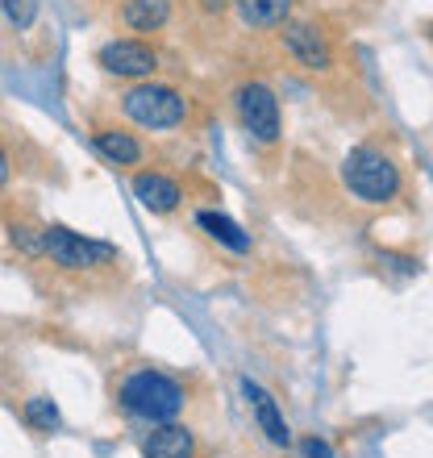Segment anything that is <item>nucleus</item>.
<instances>
[{
    "mask_svg": "<svg viewBox=\"0 0 433 458\" xmlns=\"http://www.w3.org/2000/svg\"><path fill=\"white\" fill-rule=\"evenodd\" d=\"M117 400L121 409L130 412V417H142V421H175L188 404V392H183L180 379H171V375L155 371V367H142V371H133L121 379L117 387Z\"/></svg>",
    "mask_w": 433,
    "mask_h": 458,
    "instance_id": "1",
    "label": "nucleus"
},
{
    "mask_svg": "<svg viewBox=\"0 0 433 458\" xmlns=\"http://www.w3.org/2000/svg\"><path fill=\"white\" fill-rule=\"evenodd\" d=\"M342 180H346L350 196H359L362 205H387L400 192V167L375 146L350 150L342 163Z\"/></svg>",
    "mask_w": 433,
    "mask_h": 458,
    "instance_id": "2",
    "label": "nucleus"
},
{
    "mask_svg": "<svg viewBox=\"0 0 433 458\" xmlns=\"http://www.w3.org/2000/svg\"><path fill=\"white\" fill-rule=\"evenodd\" d=\"M121 113L133 121V125H142V130H175L188 121V100L167 84H133L125 97H121Z\"/></svg>",
    "mask_w": 433,
    "mask_h": 458,
    "instance_id": "3",
    "label": "nucleus"
},
{
    "mask_svg": "<svg viewBox=\"0 0 433 458\" xmlns=\"http://www.w3.org/2000/svg\"><path fill=\"white\" fill-rule=\"evenodd\" d=\"M42 254L50 263H59L63 271H92V267L117 263V246L113 242L84 238L67 225H47L42 229Z\"/></svg>",
    "mask_w": 433,
    "mask_h": 458,
    "instance_id": "4",
    "label": "nucleus"
},
{
    "mask_svg": "<svg viewBox=\"0 0 433 458\" xmlns=\"http://www.w3.org/2000/svg\"><path fill=\"white\" fill-rule=\"evenodd\" d=\"M233 105H238V117L242 125H246V133H250L254 142L271 146L279 138V100L276 92L267 84H242L238 97H233Z\"/></svg>",
    "mask_w": 433,
    "mask_h": 458,
    "instance_id": "5",
    "label": "nucleus"
},
{
    "mask_svg": "<svg viewBox=\"0 0 433 458\" xmlns=\"http://www.w3.org/2000/svg\"><path fill=\"white\" fill-rule=\"evenodd\" d=\"M97 63L100 72L121 75V80H150L158 72V55L146 42H138V38H117V42L100 47Z\"/></svg>",
    "mask_w": 433,
    "mask_h": 458,
    "instance_id": "6",
    "label": "nucleus"
},
{
    "mask_svg": "<svg viewBox=\"0 0 433 458\" xmlns=\"http://www.w3.org/2000/svg\"><path fill=\"white\" fill-rule=\"evenodd\" d=\"M284 47L301 67L309 72H329L334 63V50H329V38L309 21H284Z\"/></svg>",
    "mask_w": 433,
    "mask_h": 458,
    "instance_id": "7",
    "label": "nucleus"
},
{
    "mask_svg": "<svg viewBox=\"0 0 433 458\" xmlns=\"http://www.w3.org/2000/svg\"><path fill=\"white\" fill-rule=\"evenodd\" d=\"M242 396L250 400L254 421H259V429L267 434V442H271V446H288L292 434H288V425H284V417H279L276 396H271L267 387H259L254 379H242Z\"/></svg>",
    "mask_w": 433,
    "mask_h": 458,
    "instance_id": "8",
    "label": "nucleus"
},
{
    "mask_svg": "<svg viewBox=\"0 0 433 458\" xmlns=\"http://www.w3.org/2000/svg\"><path fill=\"white\" fill-rule=\"evenodd\" d=\"M142 458H196V434L188 425L163 421L142 442Z\"/></svg>",
    "mask_w": 433,
    "mask_h": 458,
    "instance_id": "9",
    "label": "nucleus"
},
{
    "mask_svg": "<svg viewBox=\"0 0 433 458\" xmlns=\"http://www.w3.org/2000/svg\"><path fill=\"white\" fill-rule=\"evenodd\" d=\"M133 196H138L150 213H175L180 200H183L180 183L167 180V175H158V171H142V175H133Z\"/></svg>",
    "mask_w": 433,
    "mask_h": 458,
    "instance_id": "10",
    "label": "nucleus"
},
{
    "mask_svg": "<svg viewBox=\"0 0 433 458\" xmlns=\"http://www.w3.org/2000/svg\"><path fill=\"white\" fill-rule=\"evenodd\" d=\"M121 21L133 34H158L171 21V0H121Z\"/></svg>",
    "mask_w": 433,
    "mask_h": 458,
    "instance_id": "11",
    "label": "nucleus"
},
{
    "mask_svg": "<svg viewBox=\"0 0 433 458\" xmlns=\"http://www.w3.org/2000/svg\"><path fill=\"white\" fill-rule=\"evenodd\" d=\"M92 146H97L108 163H117V167H138V163L146 158L142 142L125 130H97L92 133Z\"/></svg>",
    "mask_w": 433,
    "mask_h": 458,
    "instance_id": "12",
    "label": "nucleus"
},
{
    "mask_svg": "<svg viewBox=\"0 0 433 458\" xmlns=\"http://www.w3.org/2000/svg\"><path fill=\"white\" fill-rule=\"evenodd\" d=\"M292 4H296V0H233L238 17L250 25V30H276V25H284Z\"/></svg>",
    "mask_w": 433,
    "mask_h": 458,
    "instance_id": "13",
    "label": "nucleus"
},
{
    "mask_svg": "<svg viewBox=\"0 0 433 458\" xmlns=\"http://www.w3.org/2000/svg\"><path fill=\"white\" fill-rule=\"evenodd\" d=\"M196 225L205 229L213 242H221L225 250H233V254H246V250H250V238H246V229H242L238 221H229L225 213H213V208H205V213H196Z\"/></svg>",
    "mask_w": 433,
    "mask_h": 458,
    "instance_id": "14",
    "label": "nucleus"
},
{
    "mask_svg": "<svg viewBox=\"0 0 433 458\" xmlns=\"http://www.w3.org/2000/svg\"><path fill=\"white\" fill-rule=\"evenodd\" d=\"M25 421L34 425V429H42V434H50V429L59 425V409H55V400H47V396L25 400Z\"/></svg>",
    "mask_w": 433,
    "mask_h": 458,
    "instance_id": "15",
    "label": "nucleus"
},
{
    "mask_svg": "<svg viewBox=\"0 0 433 458\" xmlns=\"http://www.w3.org/2000/svg\"><path fill=\"white\" fill-rule=\"evenodd\" d=\"M0 9H4V17H9L17 30H30L38 17V0H0Z\"/></svg>",
    "mask_w": 433,
    "mask_h": 458,
    "instance_id": "16",
    "label": "nucleus"
},
{
    "mask_svg": "<svg viewBox=\"0 0 433 458\" xmlns=\"http://www.w3.org/2000/svg\"><path fill=\"white\" fill-rule=\"evenodd\" d=\"M304 458H334V450H329V442H321V437H304Z\"/></svg>",
    "mask_w": 433,
    "mask_h": 458,
    "instance_id": "17",
    "label": "nucleus"
},
{
    "mask_svg": "<svg viewBox=\"0 0 433 458\" xmlns=\"http://www.w3.org/2000/svg\"><path fill=\"white\" fill-rule=\"evenodd\" d=\"M9 183V155H4V146H0V188Z\"/></svg>",
    "mask_w": 433,
    "mask_h": 458,
    "instance_id": "18",
    "label": "nucleus"
},
{
    "mask_svg": "<svg viewBox=\"0 0 433 458\" xmlns=\"http://www.w3.org/2000/svg\"><path fill=\"white\" fill-rule=\"evenodd\" d=\"M200 4H205V13H225L229 0H200Z\"/></svg>",
    "mask_w": 433,
    "mask_h": 458,
    "instance_id": "19",
    "label": "nucleus"
}]
</instances>
